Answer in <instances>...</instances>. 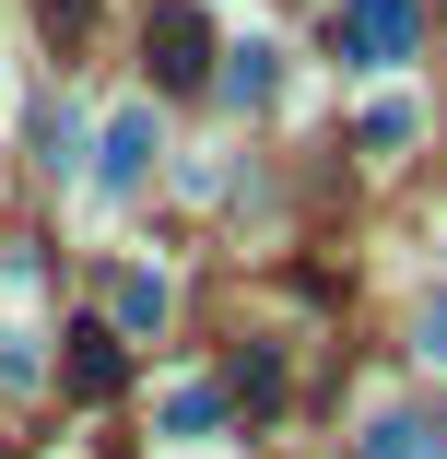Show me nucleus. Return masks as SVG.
I'll list each match as a JSON object with an SVG mask.
<instances>
[{
	"label": "nucleus",
	"mask_w": 447,
	"mask_h": 459,
	"mask_svg": "<svg viewBox=\"0 0 447 459\" xmlns=\"http://www.w3.org/2000/svg\"><path fill=\"white\" fill-rule=\"evenodd\" d=\"M212 424H224L212 389H176V401H165V436H212Z\"/></svg>",
	"instance_id": "39448f33"
},
{
	"label": "nucleus",
	"mask_w": 447,
	"mask_h": 459,
	"mask_svg": "<svg viewBox=\"0 0 447 459\" xmlns=\"http://www.w3.org/2000/svg\"><path fill=\"white\" fill-rule=\"evenodd\" d=\"M36 13H47V36H82V24H95V0H36Z\"/></svg>",
	"instance_id": "423d86ee"
},
{
	"label": "nucleus",
	"mask_w": 447,
	"mask_h": 459,
	"mask_svg": "<svg viewBox=\"0 0 447 459\" xmlns=\"http://www.w3.org/2000/svg\"><path fill=\"white\" fill-rule=\"evenodd\" d=\"M365 459H447V447H435V424H412V412H389V424L365 436Z\"/></svg>",
	"instance_id": "20e7f679"
},
{
	"label": "nucleus",
	"mask_w": 447,
	"mask_h": 459,
	"mask_svg": "<svg viewBox=\"0 0 447 459\" xmlns=\"http://www.w3.org/2000/svg\"><path fill=\"white\" fill-rule=\"evenodd\" d=\"M71 389H82V401L118 389V342H107V330H71Z\"/></svg>",
	"instance_id": "7ed1b4c3"
},
{
	"label": "nucleus",
	"mask_w": 447,
	"mask_h": 459,
	"mask_svg": "<svg viewBox=\"0 0 447 459\" xmlns=\"http://www.w3.org/2000/svg\"><path fill=\"white\" fill-rule=\"evenodd\" d=\"M412 48V0H353V13H341V59L353 71H389Z\"/></svg>",
	"instance_id": "f03ea898"
},
{
	"label": "nucleus",
	"mask_w": 447,
	"mask_h": 459,
	"mask_svg": "<svg viewBox=\"0 0 447 459\" xmlns=\"http://www.w3.org/2000/svg\"><path fill=\"white\" fill-rule=\"evenodd\" d=\"M142 59H153L165 95H189V82H212V59H224V48H212V24H201V13H176V0H165V13L142 24Z\"/></svg>",
	"instance_id": "f257e3e1"
},
{
	"label": "nucleus",
	"mask_w": 447,
	"mask_h": 459,
	"mask_svg": "<svg viewBox=\"0 0 447 459\" xmlns=\"http://www.w3.org/2000/svg\"><path fill=\"white\" fill-rule=\"evenodd\" d=\"M424 353H447V295H435V307H424Z\"/></svg>",
	"instance_id": "0eeeda50"
}]
</instances>
